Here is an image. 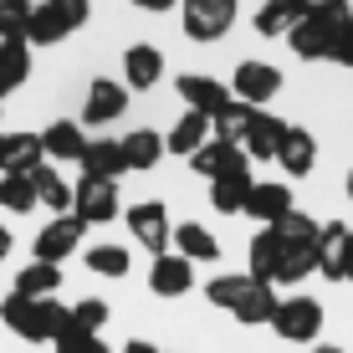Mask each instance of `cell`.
<instances>
[{
    "label": "cell",
    "instance_id": "cell-1",
    "mask_svg": "<svg viewBox=\"0 0 353 353\" xmlns=\"http://www.w3.org/2000/svg\"><path fill=\"white\" fill-rule=\"evenodd\" d=\"M312 272H318V246H297L276 225H266L246 251V276L251 282H266V287H297Z\"/></svg>",
    "mask_w": 353,
    "mask_h": 353
},
{
    "label": "cell",
    "instance_id": "cell-2",
    "mask_svg": "<svg viewBox=\"0 0 353 353\" xmlns=\"http://www.w3.org/2000/svg\"><path fill=\"white\" fill-rule=\"evenodd\" d=\"M0 323L10 327L16 338H26V343H57V338L72 327V307L67 302H52V297H21V292H10V297H0Z\"/></svg>",
    "mask_w": 353,
    "mask_h": 353
},
{
    "label": "cell",
    "instance_id": "cell-3",
    "mask_svg": "<svg viewBox=\"0 0 353 353\" xmlns=\"http://www.w3.org/2000/svg\"><path fill=\"white\" fill-rule=\"evenodd\" d=\"M266 327H272L282 343H312V338L323 333V302L318 297H282Z\"/></svg>",
    "mask_w": 353,
    "mask_h": 353
},
{
    "label": "cell",
    "instance_id": "cell-4",
    "mask_svg": "<svg viewBox=\"0 0 353 353\" xmlns=\"http://www.w3.org/2000/svg\"><path fill=\"white\" fill-rule=\"evenodd\" d=\"M179 26L190 41H221L236 26V0H179Z\"/></svg>",
    "mask_w": 353,
    "mask_h": 353
},
{
    "label": "cell",
    "instance_id": "cell-5",
    "mask_svg": "<svg viewBox=\"0 0 353 353\" xmlns=\"http://www.w3.org/2000/svg\"><path fill=\"white\" fill-rule=\"evenodd\" d=\"M348 16H302L297 26H292V52L302 57V62H333V46H338V26H343Z\"/></svg>",
    "mask_w": 353,
    "mask_h": 353
},
{
    "label": "cell",
    "instance_id": "cell-6",
    "mask_svg": "<svg viewBox=\"0 0 353 353\" xmlns=\"http://www.w3.org/2000/svg\"><path fill=\"white\" fill-rule=\"evenodd\" d=\"M128 230H133V241H139L143 251H154V256H164L169 251V241H174V221H169V210L159 200H139V205H128Z\"/></svg>",
    "mask_w": 353,
    "mask_h": 353
},
{
    "label": "cell",
    "instance_id": "cell-7",
    "mask_svg": "<svg viewBox=\"0 0 353 353\" xmlns=\"http://www.w3.org/2000/svg\"><path fill=\"white\" fill-rule=\"evenodd\" d=\"M72 215H77L82 225L118 221V185H108V179H82V185H72Z\"/></svg>",
    "mask_w": 353,
    "mask_h": 353
},
{
    "label": "cell",
    "instance_id": "cell-8",
    "mask_svg": "<svg viewBox=\"0 0 353 353\" xmlns=\"http://www.w3.org/2000/svg\"><path fill=\"white\" fill-rule=\"evenodd\" d=\"M282 92V72H276L272 62H241L236 67V82H230V97H241L246 108H266L272 97Z\"/></svg>",
    "mask_w": 353,
    "mask_h": 353
},
{
    "label": "cell",
    "instance_id": "cell-9",
    "mask_svg": "<svg viewBox=\"0 0 353 353\" xmlns=\"http://www.w3.org/2000/svg\"><path fill=\"white\" fill-rule=\"evenodd\" d=\"M82 230H88V225H82L77 215H57V221H46V225H41V236H36L31 256H36V261L62 266V261L72 256V251L82 246Z\"/></svg>",
    "mask_w": 353,
    "mask_h": 353
},
{
    "label": "cell",
    "instance_id": "cell-10",
    "mask_svg": "<svg viewBox=\"0 0 353 353\" xmlns=\"http://www.w3.org/2000/svg\"><path fill=\"white\" fill-rule=\"evenodd\" d=\"M123 108H128L123 82H113V77H92L88 103H82V123H88V128H108V123H118V118H123Z\"/></svg>",
    "mask_w": 353,
    "mask_h": 353
},
{
    "label": "cell",
    "instance_id": "cell-11",
    "mask_svg": "<svg viewBox=\"0 0 353 353\" xmlns=\"http://www.w3.org/2000/svg\"><path fill=\"white\" fill-rule=\"evenodd\" d=\"M190 169L200 179H225V174H251V159H246V149H236V143L210 139L200 154H190Z\"/></svg>",
    "mask_w": 353,
    "mask_h": 353
},
{
    "label": "cell",
    "instance_id": "cell-12",
    "mask_svg": "<svg viewBox=\"0 0 353 353\" xmlns=\"http://www.w3.org/2000/svg\"><path fill=\"white\" fill-rule=\"evenodd\" d=\"M41 159V133H0V174H36Z\"/></svg>",
    "mask_w": 353,
    "mask_h": 353
},
{
    "label": "cell",
    "instance_id": "cell-13",
    "mask_svg": "<svg viewBox=\"0 0 353 353\" xmlns=\"http://www.w3.org/2000/svg\"><path fill=\"white\" fill-rule=\"evenodd\" d=\"M287 210H297V205H292V190L282 185V179H256L241 215H251V221H261V225H276Z\"/></svg>",
    "mask_w": 353,
    "mask_h": 353
},
{
    "label": "cell",
    "instance_id": "cell-14",
    "mask_svg": "<svg viewBox=\"0 0 353 353\" xmlns=\"http://www.w3.org/2000/svg\"><path fill=\"white\" fill-rule=\"evenodd\" d=\"M174 92L190 103V113H205V118H215V113L230 108V88H221L215 77H200V72H185V77L174 82Z\"/></svg>",
    "mask_w": 353,
    "mask_h": 353
},
{
    "label": "cell",
    "instance_id": "cell-15",
    "mask_svg": "<svg viewBox=\"0 0 353 353\" xmlns=\"http://www.w3.org/2000/svg\"><path fill=\"white\" fill-rule=\"evenodd\" d=\"M282 133H287L282 118H272L266 108H251L246 133H241V149H246V159H276V143H282Z\"/></svg>",
    "mask_w": 353,
    "mask_h": 353
},
{
    "label": "cell",
    "instance_id": "cell-16",
    "mask_svg": "<svg viewBox=\"0 0 353 353\" xmlns=\"http://www.w3.org/2000/svg\"><path fill=\"white\" fill-rule=\"evenodd\" d=\"M82 179H108V185H118L123 179V143L118 139H88V149H82Z\"/></svg>",
    "mask_w": 353,
    "mask_h": 353
},
{
    "label": "cell",
    "instance_id": "cell-17",
    "mask_svg": "<svg viewBox=\"0 0 353 353\" xmlns=\"http://www.w3.org/2000/svg\"><path fill=\"white\" fill-rule=\"evenodd\" d=\"M190 287H194V266L185 256H174V251L154 256V266H149V292L154 297H185Z\"/></svg>",
    "mask_w": 353,
    "mask_h": 353
},
{
    "label": "cell",
    "instance_id": "cell-18",
    "mask_svg": "<svg viewBox=\"0 0 353 353\" xmlns=\"http://www.w3.org/2000/svg\"><path fill=\"white\" fill-rule=\"evenodd\" d=\"M276 164L287 169V179L312 174V164H318V139H312L307 128H287L282 143H276Z\"/></svg>",
    "mask_w": 353,
    "mask_h": 353
},
{
    "label": "cell",
    "instance_id": "cell-19",
    "mask_svg": "<svg viewBox=\"0 0 353 353\" xmlns=\"http://www.w3.org/2000/svg\"><path fill=\"white\" fill-rule=\"evenodd\" d=\"M159 77H164V57L154 52L149 41H139V46L123 52V88L149 92V88H159Z\"/></svg>",
    "mask_w": 353,
    "mask_h": 353
},
{
    "label": "cell",
    "instance_id": "cell-20",
    "mask_svg": "<svg viewBox=\"0 0 353 353\" xmlns=\"http://www.w3.org/2000/svg\"><path fill=\"white\" fill-rule=\"evenodd\" d=\"M276 287H266V282H246V292H241V302L230 307V318H236L241 327H266L272 323V312H276Z\"/></svg>",
    "mask_w": 353,
    "mask_h": 353
},
{
    "label": "cell",
    "instance_id": "cell-21",
    "mask_svg": "<svg viewBox=\"0 0 353 353\" xmlns=\"http://www.w3.org/2000/svg\"><path fill=\"white\" fill-rule=\"evenodd\" d=\"M41 149H46V159L77 164L82 149H88V139H82V123H72V118H57V123L41 133Z\"/></svg>",
    "mask_w": 353,
    "mask_h": 353
},
{
    "label": "cell",
    "instance_id": "cell-22",
    "mask_svg": "<svg viewBox=\"0 0 353 353\" xmlns=\"http://www.w3.org/2000/svg\"><path fill=\"white\" fill-rule=\"evenodd\" d=\"M205 143H210V118H205V113H185L174 128H169L164 154H179V159H190V154H200Z\"/></svg>",
    "mask_w": 353,
    "mask_h": 353
},
{
    "label": "cell",
    "instance_id": "cell-23",
    "mask_svg": "<svg viewBox=\"0 0 353 353\" xmlns=\"http://www.w3.org/2000/svg\"><path fill=\"white\" fill-rule=\"evenodd\" d=\"M174 256H185L190 266L194 261H221V241H215L205 225L185 221V225H174Z\"/></svg>",
    "mask_w": 353,
    "mask_h": 353
},
{
    "label": "cell",
    "instance_id": "cell-24",
    "mask_svg": "<svg viewBox=\"0 0 353 353\" xmlns=\"http://www.w3.org/2000/svg\"><path fill=\"white\" fill-rule=\"evenodd\" d=\"M10 292H21V297H57L62 292V266H52V261H31V266H21L16 272V287Z\"/></svg>",
    "mask_w": 353,
    "mask_h": 353
},
{
    "label": "cell",
    "instance_id": "cell-25",
    "mask_svg": "<svg viewBox=\"0 0 353 353\" xmlns=\"http://www.w3.org/2000/svg\"><path fill=\"white\" fill-rule=\"evenodd\" d=\"M118 143H123V164H128V169H139V174L164 159V139H159L154 128H133V133H123Z\"/></svg>",
    "mask_w": 353,
    "mask_h": 353
},
{
    "label": "cell",
    "instance_id": "cell-26",
    "mask_svg": "<svg viewBox=\"0 0 353 353\" xmlns=\"http://www.w3.org/2000/svg\"><path fill=\"white\" fill-rule=\"evenodd\" d=\"M31 77V46L26 41H0V97L26 88Z\"/></svg>",
    "mask_w": 353,
    "mask_h": 353
},
{
    "label": "cell",
    "instance_id": "cell-27",
    "mask_svg": "<svg viewBox=\"0 0 353 353\" xmlns=\"http://www.w3.org/2000/svg\"><path fill=\"white\" fill-rule=\"evenodd\" d=\"M67 36H72V26H67L62 16H57L52 6H46V0H41V6H31V21H26V46H57V41H67Z\"/></svg>",
    "mask_w": 353,
    "mask_h": 353
},
{
    "label": "cell",
    "instance_id": "cell-28",
    "mask_svg": "<svg viewBox=\"0 0 353 353\" xmlns=\"http://www.w3.org/2000/svg\"><path fill=\"white\" fill-rule=\"evenodd\" d=\"M31 179H36V205H46V210H57V215H72V185L52 164H41Z\"/></svg>",
    "mask_w": 353,
    "mask_h": 353
},
{
    "label": "cell",
    "instance_id": "cell-29",
    "mask_svg": "<svg viewBox=\"0 0 353 353\" xmlns=\"http://www.w3.org/2000/svg\"><path fill=\"white\" fill-rule=\"evenodd\" d=\"M251 185H256L251 174H225V179H210V205H215L221 215H241V210H246V194H251Z\"/></svg>",
    "mask_w": 353,
    "mask_h": 353
},
{
    "label": "cell",
    "instance_id": "cell-30",
    "mask_svg": "<svg viewBox=\"0 0 353 353\" xmlns=\"http://www.w3.org/2000/svg\"><path fill=\"white\" fill-rule=\"evenodd\" d=\"M0 210H10V215L36 210V179L31 174H0Z\"/></svg>",
    "mask_w": 353,
    "mask_h": 353
},
{
    "label": "cell",
    "instance_id": "cell-31",
    "mask_svg": "<svg viewBox=\"0 0 353 353\" xmlns=\"http://www.w3.org/2000/svg\"><path fill=\"white\" fill-rule=\"evenodd\" d=\"M302 21V10L292 6V0H266L256 10V31L261 36H292V26Z\"/></svg>",
    "mask_w": 353,
    "mask_h": 353
},
{
    "label": "cell",
    "instance_id": "cell-32",
    "mask_svg": "<svg viewBox=\"0 0 353 353\" xmlns=\"http://www.w3.org/2000/svg\"><path fill=\"white\" fill-rule=\"evenodd\" d=\"M246 118H251V108L241 103V97H230V108H225V113H215V118H210V139H221V143H236V149H241V133H246Z\"/></svg>",
    "mask_w": 353,
    "mask_h": 353
},
{
    "label": "cell",
    "instance_id": "cell-33",
    "mask_svg": "<svg viewBox=\"0 0 353 353\" xmlns=\"http://www.w3.org/2000/svg\"><path fill=\"white\" fill-rule=\"evenodd\" d=\"M246 282L251 276H241V272H225V276H210V282H205V302H215V307H236L241 302V292H246Z\"/></svg>",
    "mask_w": 353,
    "mask_h": 353
},
{
    "label": "cell",
    "instance_id": "cell-34",
    "mask_svg": "<svg viewBox=\"0 0 353 353\" xmlns=\"http://www.w3.org/2000/svg\"><path fill=\"white\" fill-rule=\"evenodd\" d=\"M88 266H92L97 276H113V282H123L133 261H128L123 246H92V251H88Z\"/></svg>",
    "mask_w": 353,
    "mask_h": 353
},
{
    "label": "cell",
    "instance_id": "cell-35",
    "mask_svg": "<svg viewBox=\"0 0 353 353\" xmlns=\"http://www.w3.org/2000/svg\"><path fill=\"white\" fill-rule=\"evenodd\" d=\"M31 0H0V41H26Z\"/></svg>",
    "mask_w": 353,
    "mask_h": 353
},
{
    "label": "cell",
    "instance_id": "cell-36",
    "mask_svg": "<svg viewBox=\"0 0 353 353\" xmlns=\"http://www.w3.org/2000/svg\"><path fill=\"white\" fill-rule=\"evenodd\" d=\"M103 323H108V302L103 297L72 302V327H77V333H103Z\"/></svg>",
    "mask_w": 353,
    "mask_h": 353
},
{
    "label": "cell",
    "instance_id": "cell-37",
    "mask_svg": "<svg viewBox=\"0 0 353 353\" xmlns=\"http://www.w3.org/2000/svg\"><path fill=\"white\" fill-rule=\"evenodd\" d=\"M57 353H113L103 343V333H77V327H67L62 338H57Z\"/></svg>",
    "mask_w": 353,
    "mask_h": 353
},
{
    "label": "cell",
    "instance_id": "cell-38",
    "mask_svg": "<svg viewBox=\"0 0 353 353\" xmlns=\"http://www.w3.org/2000/svg\"><path fill=\"white\" fill-rule=\"evenodd\" d=\"M46 6H52V10L67 21L72 31H77V26H88V16H92V0H46Z\"/></svg>",
    "mask_w": 353,
    "mask_h": 353
},
{
    "label": "cell",
    "instance_id": "cell-39",
    "mask_svg": "<svg viewBox=\"0 0 353 353\" xmlns=\"http://www.w3.org/2000/svg\"><path fill=\"white\" fill-rule=\"evenodd\" d=\"M302 16H348V0H292Z\"/></svg>",
    "mask_w": 353,
    "mask_h": 353
},
{
    "label": "cell",
    "instance_id": "cell-40",
    "mask_svg": "<svg viewBox=\"0 0 353 353\" xmlns=\"http://www.w3.org/2000/svg\"><path fill=\"white\" fill-rule=\"evenodd\" d=\"M333 62H343V67H353V16L338 26V46H333Z\"/></svg>",
    "mask_w": 353,
    "mask_h": 353
},
{
    "label": "cell",
    "instance_id": "cell-41",
    "mask_svg": "<svg viewBox=\"0 0 353 353\" xmlns=\"http://www.w3.org/2000/svg\"><path fill=\"white\" fill-rule=\"evenodd\" d=\"M338 266H343V282H353V230L343 236V246H338Z\"/></svg>",
    "mask_w": 353,
    "mask_h": 353
},
{
    "label": "cell",
    "instance_id": "cell-42",
    "mask_svg": "<svg viewBox=\"0 0 353 353\" xmlns=\"http://www.w3.org/2000/svg\"><path fill=\"white\" fill-rule=\"evenodd\" d=\"M133 6H139V10H154V16H164V10H174L179 0H133Z\"/></svg>",
    "mask_w": 353,
    "mask_h": 353
},
{
    "label": "cell",
    "instance_id": "cell-43",
    "mask_svg": "<svg viewBox=\"0 0 353 353\" xmlns=\"http://www.w3.org/2000/svg\"><path fill=\"white\" fill-rule=\"evenodd\" d=\"M123 353H159V348H154L149 338H128V343H123Z\"/></svg>",
    "mask_w": 353,
    "mask_h": 353
},
{
    "label": "cell",
    "instance_id": "cell-44",
    "mask_svg": "<svg viewBox=\"0 0 353 353\" xmlns=\"http://www.w3.org/2000/svg\"><path fill=\"white\" fill-rule=\"evenodd\" d=\"M6 256H10V230L0 225V261H6Z\"/></svg>",
    "mask_w": 353,
    "mask_h": 353
},
{
    "label": "cell",
    "instance_id": "cell-45",
    "mask_svg": "<svg viewBox=\"0 0 353 353\" xmlns=\"http://www.w3.org/2000/svg\"><path fill=\"white\" fill-rule=\"evenodd\" d=\"M312 353H348V348H333V343H327V348H312Z\"/></svg>",
    "mask_w": 353,
    "mask_h": 353
},
{
    "label": "cell",
    "instance_id": "cell-46",
    "mask_svg": "<svg viewBox=\"0 0 353 353\" xmlns=\"http://www.w3.org/2000/svg\"><path fill=\"white\" fill-rule=\"evenodd\" d=\"M348 200H353V169H348Z\"/></svg>",
    "mask_w": 353,
    "mask_h": 353
}]
</instances>
